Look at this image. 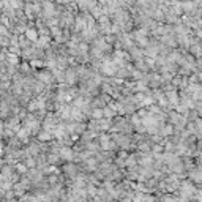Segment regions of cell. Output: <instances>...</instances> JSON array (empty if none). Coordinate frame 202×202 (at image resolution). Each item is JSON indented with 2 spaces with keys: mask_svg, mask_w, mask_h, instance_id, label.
<instances>
[{
  "mask_svg": "<svg viewBox=\"0 0 202 202\" xmlns=\"http://www.w3.org/2000/svg\"><path fill=\"white\" fill-rule=\"evenodd\" d=\"M25 35H27L30 39H35V38H36V32H35V30H25Z\"/></svg>",
  "mask_w": 202,
  "mask_h": 202,
  "instance_id": "6da1fadb",
  "label": "cell"
}]
</instances>
